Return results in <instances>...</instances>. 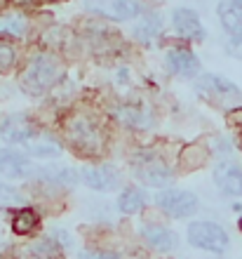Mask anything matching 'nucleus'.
Masks as SVG:
<instances>
[{
	"mask_svg": "<svg viewBox=\"0 0 242 259\" xmlns=\"http://www.w3.org/2000/svg\"><path fill=\"white\" fill-rule=\"evenodd\" d=\"M59 78H61V66L54 57L35 55L31 59V64L26 66V71L21 73V88L28 95H42L50 88H54Z\"/></svg>",
	"mask_w": 242,
	"mask_h": 259,
	"instance_id": "nucleus-1",
	"label": "nucleus"
},
{
	"mask_svg": "<svg viewBox=\"0 0 242 259\" xmlns=\"http://www.w3.org/2000/svg\"><path fill=\"white\" fill-rule=\"evenodd\" d=\"M66 139L73 146L75 153L80 156H99L104 151V135H101L99 125H94L89 118L75 116L66 125Z\"/></svg>",
	"mask_w": 242,
	"mask_h": 259,
	"instance_id": "nucleus-2",
	"label": "nucleus"
},
{
	"mask_svg": "<svg viewBox=\"0 0 242 259\" xmlns=\"http://www.w3.org/2000/svg\"><path fill=\"white\" fill-rule=\"evenodd\" d=\"M188 243L198 250H205V252L223 254L230 245V238L214 222H193L188 226Z\"/></svg>",
	"mask_w": 242,
	"mask_h": 259,
	"instance_id": "nucleus-3",
	"label": "nucleus"
},
{
	"mask_svg": "<svg viewBox=\"0 0 242 259\" xmlns=\"http://www.w3.org/2000/svg\"><path fill=\"white\" fill-rule=\"evenodd\" d=\"M132 170L139 182L153 186V189H165L172 184V170L165 165L162 158L153 156V153H139L132 163Z\"/></svg>",
	"mask_w": 242,
	"mask_h": 259,
	"instance_id": "nucleus-4",
	"label": "nucleus"
},
{
	"mask_svg": "<svg viewBox=\"0 0 242 259\" xmlns=\"http://www.w3.org/2000/svg\"><path fill=\"white\" fill-rule=\"evenodd\" d=\"M155 200L160 205V210L172 219H188L200 207L198 196L190 191H183V189H165V191L158 193Z\"/></svg>",
	"mask_w": 242,
	"mask_h": 259,
	"instance_id": "nucleus-5",
	"label": "nucleus"
},
{
	"mask_svg": "<svg viewBox=\"0 0 242 259\" xmlns=\"http://www.w3.org/2000/svg\"><path fill=\"white\" fill-rule=\"evenodd\" d=\"M85 7L89 12L108 17L113 21H127L139 17L143 10L141 0H85Z\"/></svg>",
	"mask_w": 242,
	"mask_h": 259,
	"instance_id": "nucleus-6",
	"label": "nucleus"
},
{
	"mask_svg": "<svg viewBox=\"0 0 242 259\" xmlns=\"http://www.w3.org/2000/svg\"><path fill=\"white\" fill-rule=\"evenodd\" d=\"M195 88L200 95H205L207 99H214V102H237L240 99V90H237L235 82H230L228 78L216 73H205L198 78Z\"/></svg>",
	"mask_w": 242,
	"mask_h": 259,
	"instance_id": "nucleus-7",
	"label": "nucleus"
},
{
	"mask_svg": "<svg viewBox=\"0 0 242 259\" xmlns=\"http://www.w3.org/2000/svg\"><path fill=\"white\" fill-rule=\"evenodd\" d=\"M0 137L10 144H26L28 139L35 137V125L31 123V118L24 113H12V116L3 118L0 123Z\"/></svg>",
	"mask_w": 242,
	"mask_h": 259,
	"instance_id": "nucleus-8",
	"label": "nucleus"
},
{
	"mask_svg": "<svg viewBox=\"0 0 242 259\" xmlns=\"http://www.w3.org/2000/svg\"><path fill=\"white\" fill-rule=\"evenodd\" d=\"M0 175L7 179H26L35 175V167L19 151L0 149Z\"/></svg>",
	"mask_w": 242,
	"mask_h": 259,
	"instance_id": "nucleus-9",
	"label": "nucleus"
},
{
	"mask_svg": "<svg viewBox=\"0 0 242 259\" xmlns=\"http://www.w3.org/2000/svg\"><path fill=\"white\" fill-rule=\"evenodd\" d=\"M169 73L181 75V78H195L200 73V59L186 48H172L165 57Z\"/></svg>",
	"mask_w": 242,
	"mask_h": 259,
	"instance_id": "nucleus-10",
	"label": "nucleus"
},
{
	"mask_svg": "<svg viewBox=\"0 0 242 259\" xmlns=\"http://www.w3.org/2000/svg\"><path fill=\"white\" fill-rule=\"evenodd\" d=\"M82 182L94 191H113L120 186V175L111 165H92L82 170Z\"/></svg>",
	"mask_w": 242,
	"mask_h": 259,
	"instance_id": "nucleus-11",
	"label": "nucleus"
},
{
	"mask_svg": "<svg viewBox=\"0 0 242 259\" xmlns=\"http://www.w3.org/2000/svg\"><path fill=\"white\" fill-rule=\"evenodd\" d=\"M214 182L223 196L242 198V167L233 163H219L214 170Z\"/></svg>",
	"mask_w": 242,
	"mask_h": 259,
	"instance_id": "nucleus-12",
	"label": "nucleus"
},
{
	"mask_svg": "<svg viewBox=\"0 0 242 259\" xmlns=\"http://www.w3.org/2000/svg\"><path fill=\"white\" fill-rule=\"evenodd\" d=\"M172 24H174L176 33L181 35V38H188V40H202L205 38V26H202L200 17L193 10H186V7L174 10Z\"/></svg>",
	"mask_w": 242,
	"mask_h": 259,
	"instance_id": "nucleus-13",
	"label": "nucleus"
},
{
	"mask_svg": "<svg viewBox=\"0 0 242 259\" xmlns=\"http://www.w3.org/2000/svg\"><path fill=\"white\" fill-rule=\"evenodd\" d=\"M141 236L148 245L158 250V252H172L179 247V236L174 231H169L167 226L160 224H146L141 229Z\"/></svg>",
	"mask_w": 242,
	"mask_h": 259,
	"instance_id": "nucleus-14",
	"label": "nucleus"
},
{
	"mask_svg": "<svg viewBox=\"0 0 242 259\" xmlns=\"http://www.w3.org/2000/svg\"><path fill=\"white\" fill-rule=\"evenodd\" d=\"M219 21L228 35L242 33V0H219Z\"/></svg>",
	"mask_w": 242,
	"mask_h": 259,
	"instance_id": "nucleus-15",
	"label": "nucleus"
},
{
	"mask_svg": "<svg viewBox=\"0 0 242 259\" xmlns=\"http://www.w3.org/2000/svg\"><path fill=\"white\" fill-rule=\"evenodd\" d=\"M35 177L45 179L47 184H57V186H75L78 184V172L71 170V167H59V165H50V167L35 170Z\"/></svg>",
	"mask_w": 242,
	"mask_h": 259,
	"instance_id": "nucleus-16",
	"label": "nucleus"
},
{
	"mask_svg": "<svg viewBox=\"0 0 242 259\" xmlns=\"http://www.w3.org/2000/svg\"><path fill=\"white\" fill-rule=\"evenodd\" d=\"M143 205H146V193L141 189H136V186L125 189L120 193V198H118V210L122 214H136V212L143 210Z\"/></svg>",
	"mask_w": 242,
	"mask_h": 259,
	"instance_id": "nucleus-17",
	"label": "nucleus"
},
{
	"mask_svg": "<svg viewBox=\"0 0 242 259\" xmlns=\"http://www.w3.org/2000/svg\"><path fill=\"white\" fill-rule=\"evenodd\" d=\"M26 151H28V156H33V158H57L61 153V146L54 142V139L40 135V137L28 139V142H26Z\"/></svg>",
	"mask_w": 242,
	"mask_h": 259,
	"instance_id": "nucleus-18",
	"label": "nucleus"
},
{
	"mask_svg": "<svg viewBox=\"0 0 242 259\" xmlns=\"http://www.w3.org/2000/svg\"><path fill=\"white\" fill-rule=\"evenodd\" d=\"M38 224H40V217H38V212L31 210V207H21L12 217V231L17 233V236H31V233L38 229Z\"/></svg>",
	"mask_w": 242,
	"mask_h": 259,
	"instance_id": "nucleus-19",
	"label": "nucleus"
},
{
	"mask_svg": "<svg viewBox=\"0 0 242 259\" xmlns=\"http://www.w3.org/2000/svg\"><path fill=\"white\" fill-rule=\"evenodd\" d=\"M160 28H162L160 17H158V14H146L134 26V38L141 42H153L155 38L160 35Z\"/></svg>",
	"mask_w": 242,
	"mask_h": 259,
	"instance_id": "nucleus-20",
	"label": "nucleus"
},
{
	"mask_svg": "<svg viewBox=\"0 0 242 259\" xmlns=\"http://www.w3.org/2000/svg\"><path fill=\"white\" fill-rule=\"evenodd\" d=\"M35 259H64V250H61L59 240L54 238H40L31 247Z\"/></svg>",
	"mask_w": 242,
	"mask_h": 259,
	"instance_id": "nucleus-21",
	"label": "nucleus"
},
{
	"mask_svg": "<svg viewBox=\"0 0 242 259\" xmlns=\"http://www.w3.org/2000/svg\"><path fill=\"white\" fill-rule=\"evenodd\" d=\"M24 33H26V21L21 17H0V35L21 38Z\"/></svg>",
	"mask_w": 242,
	"mask_h": 259,
	"instance_id": "nucleus-22",
	"label": "nucleus"
},
{
	"mask_svg": "<svg viewBox=\"0 0 242 259\" xmlns=\"http://www.w3.org/2000/svg\"><path fill=\"white\" fill-rule=\"evenodd\" d=\"M228 123L233 125V130H235L237 146H240V151H242V106H235V109L228 111Z\"/></svg>",
	"mask_w": 242,
	"mask_h": 259,
	"instance_id": "nucleus-23",
	"label": "nucleus"
},
{
	"mask_svg": "<svg viewBox=\"0 0 242 259\" xmlns=\"http://www.w3.org/2000/svg\"><path fill=\"white\" fill-rule=\"evenodd\" d=\"M17 203H21L19 193L14 191L12 186L0 184V205H3V207H7V205H17Z\"/></svg>",
	"mask_w": 242,
	"mask_h": 259,
	"instance_id": "nucleus-24",
	"label": "nucleus"
},
{
	"mask_svg": "<svg viewBox=\"0 0 242 259\" xmlns=\"http://www.w3.org/2000/svg\"><path fill=\"white\" fill-rule=\"evenodd\" d=\"M14 64V50L5 42H0V71H7V68H12Z\"/></svg>",
	"mask_w": 242,
	"mask_h": 259,
	"instance_id": "nucleus-25",
	"label": "nucleus"
},
{
	"mask_svg": "<svg viewBox=\"0 0 242 259\" xmlns=\"http://www.w3.org/2000/svg\"><path fill=\"white\" fill-rule=\"evenodd\" d=\"M228 55L242 59V33L230 35V40H228Z\"/></svg>",
	"mask_w": 242,
	"mask_h": 259,
	"instance_id": "nucleus-26",
	"label": "nucleus"
},
{
	"mask_svg": "<svg viewBox=\"0 0 242 259\" xmlns=\"http://www.w3.org/2000/svg\"><path fill=\"white\" fill-rule=\"evenodd\" d=\"M80 259H120L113 252H101V250H87V252H80Z\"/></svg>",
	"mask_w": 242,
	"mask_h": 259,
	"instance_id": "nucleus-27",
	"label": "nucleus"
},
{
	"mask_svg": "<svg viewBox=\"0 0 242 259\" xmlns=\"http://www.w3.org/2000/svg\"><path fill=\"white\" fill-rule=\"evenodd\" d=\"M237 226H240V231H242V217H240V219H237Z\"/></svg>",
	"mask_w": 242,
	"mask_h": 259,
	"instance_id": "nucleus-28",
	"label": "nucleus"
}]
</instances>
